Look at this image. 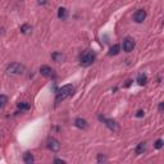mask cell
<instances>
[{"label":"cell","instance_id":"obj_1","mask_svg":"<svg viewBox=\"0 0 164 164\" xmlns=\"http://www.w3.org/2000/svg\"><path fill=\"white\" fill-rule=\"evenodd\" d=\"M74 91V87L72 85H64L62 86L60 89L56 92V97H55V103H60V101L65 100L67 97H69L71 95L73 94Z\"/></svg>","mask_w":164,"mask_h":164},{"label":"cell","instance_id":"obj_2","mask_svg":"<svg viewBox=\"0 0 164 164\" xmlns=\"http://www.w3.org/2000/svg\"><path fill=\"white\" fill-rule=\"evenodd\" d=\"M25 65L21 64V63H12L7 67V73L8 74H12V76H18V74H22L25 72Z\"/></svg>","mask_w":164,"mask_h":164},{"label":"cell","instance_id":"obj_3","mask_svg":"<svg viewBox=\"0 0 164 164\" xmlns=\"http://www.w3.org/2000/svg\"><path fill=\"white\" fill-rule=\"evenodd\" d=\"M95 53L92 51H86L85 54L81 55V59H80V63H81L82 67H90V65L95 62Z\"/></svg>","mask_w":164,"mask_h":164},{"label":"cell","instance_id":"obj_4","mask_svg":"<svg viewBox=\"0 0 164 164\" xmlns=\"http://www.w3.org/2000/svg\"><path fill=\"white\" fill-rule=\"evenodd\" d=\"M40 73L43 74L44 77H47V78H55V77H56L54 69L50 68L49 65H41V67H40Z\"/></svg>","mask_w":164,"mask_h":164},{"label":"cell","instance_id":"obj_5","mask_svg":"<svg viewBox=\"0 0 164 164\" xmlns=\"http://www.w3.org/2000/svg\"><path fill=\"white\" fill-rule=\"evenodd\" d=\"M122 46H123V50L126 53H131L133 50V47H135V40H133L132 37H126L123 40Z\"/></svg>","mask_w":164,"mask_h":164},{"label":"cell","instance_id":"obj_6","mask_svg":"<svg viewBox=\"0 0 164 164\" xmlns=\"http://www.w3.org/2000/svg\"><path fill=\"white\" fill-rule=\"evenodd\" d=\"M47 149L50 151H53V153H58L60 150V142L55 139H49V141H47Z\"/></svg>","mask_w":164,"mask_h":164},{"label":"cell","instance_id":"obj_7","mask_svg":"<svg viewBox=\"0 0 164 164\" xmlns=\"http://www.w3.org/2000/svg\"><path fill=\"white\" fill-rule=\"evenodd\" d=\"M99 119L101 122H104L105 123V126L109 128V130H112V131H117L118 130V123L115 121H113V119H108V118H104V117H99Z\"/></svg>","mask_w":164,"mask_h":164},{"label":"cell","instance_id":"obj_8","mask_svg":"<svg viewBox=\"0 0 164 164\" xmlns=\"http://www.w3.org/2000/svg\"><path fill=\"white\" fill-rule=\"evenodd\" d=\"M145 18H146V12L144 9H139L133 14V21L136 23H142L145 21Z\"/></svg>","mask_w":164,"mask_h":164},{"label":"cell","instance_id":"obj_9","mask_svg":"<svg viewBox=\"0 0 164 164\" xmlns=\"http://www.w3.org/2000/svg\"><path fill=\"white\" fill-rule=\"evenodd\" d=\"M74 124H76L77 128H80V130H83V131L89 128L87 121H86V119H83V118H77L76 121H74Z\"/></svg>","mask_w":164,"mask_h":164},{"label":"cell","instance_id":"obj_10","mask_svg":"<svg viewBox=\"0 0 164 164\" xmlns=\"http://www.w3.org/2000/svg\"><path fill=\"white\" fill-rule=\"evenodd\" d=\"M51 58H53V60L54 62H56V63H62V62L65 60V55L63 54V53H53Z\"/></svg>","mask_w":164,"mask_h":164},{"label":"cell","instance_id":"obj_11","mask_svg":"<svg viewBox=\"0 0 164 164\" xmlns=\"http://www.w3.org/2000/svg\"><path fill=\"white\" fill-rule=\"evenodd\" d=\"M58 18L62 19V21H64V19L68 18V10L65 9L64 7H60L58 9Z\"/></svg>","mask_w":164,"mask_h":164},{"label":"cell","instance_id":"obj_12","mask_svg":"<svg viewBox=\"0 0 164 164\" xmlns=\"http://www.w3.org/2000/svg\"><path fill=\"white\" fill-rule=\"evenodd\" d=\"M119 51H121V45H118V44H115V45H113V46L109 49L108 55H109V56L118 55V54H119Z\"/></svg>","mask_w":164,"mask_h":164},{"label":"cell","instance_id":"obj_13","mask_svg":"<svg viewBox=\"0 0 164 164\" xmlns=\"http://www.w3.org/2000/svg\"><path fill=\"white\" fill-rule=\"evenodd\" d=\"M23 162H25L26 164H32L35 162L34 155H32L31 153H26L25 155H23Z\"/></svg>","mask_w":164,"mask_h":164},{"label":"cell","instance_id":"obj_14","mask_svg":"<svg viewBox=\"0 0 164 164\" xmlns=\"http://www.w3.org/2000/svg\"><path fill=\"white\" fill-rule=\"evenodd\" d=\"M146 82H148V76L144 73H140L139 77H137V83H139L140 86H144V85H146Z\"/></svg>","mask_w":164,"mask_h":164},{"label":"cell","instance_id":"obj_15","mask_svg":"<svg viewBox=\"0 0 164 164\" xmlns=\"http://www.w3.org/2000/svg\"><path fill=\"white\" fill-rule=\"evenodd\" d=\"M145 151H146V144L145 142H140V144L137 145V148H136V154L141 155V154H144Z\"/></svg>","mask_w":164,"mask_h":164},{"label":"cell","instance_id":"obj_16","mask_svg":"<svg viewBox=\"0 0 164 164\" xmlns=\"http://www.w3.org/2000/svg\"><path fill=\"white\" fill-rule=\"evenodd\" d=\"M21 32H22L23 35H28L32 32V27L30 25H27V23H26V25H22L21 26Z\"/></svg>","mask_w":164,"mask_h":164},{"label":"cell","instance_id":"obj_17","mask_svg":"<svg viewBox=\"0 0 164 164\" xmlns=\"http://www.w3.org/2000/svg\"><path fill=\"white\" fill-rule=\"evenodd\" d=\"M18 109H21V110H28L30 109V104L26 103V101L18 103Z\"/></svg>","mask_w":164,"mask_h":164},{"label":"cell","instance_id":"obj_18","mask_svg":"<svg viewBox=\"0 0 164 164\" xmlns=\"http://www.w3.org/2000/svg\"><path fill=\"white\" fill-rule=\"evenodd\" d=\"M8 103V97L5 96V95H0V108H3V106H5Z\"/></svg>","mask_w":164,"mask_h":164},{"label":"cell","instance_id":"obj_19","mask_svg":"<svg viewBox=\"0 0 164 164\" xmlns=\"http://www.w3.org/2000/svg\"><path fill=\"white\" fill-rule=\"evenodd\" d=\"M154 148L155 149H162L163 148V140L162 139H158L156 141L154 142Z\"/></svg>","mask_w":164,"mask_h":164},{"label":"cell","instance_id":"obj_20","mask_svg":"<svg viewBox=\"0 0 164 164\" xmlns=\"http://www.w3.org/2000/svg\"><path fill=\"white\" fill-rule=\"evenodd\" d=\"M104 162H106V158L103 154H99L97 155V163H104Z\"/></svg>","mask_w":164,"mask_h":164},{"label":"cell","instance_id":"obj_21","mask_svg":"<svg viewBox=\"0 0 164 164\" xmlns=\"http://www.w3.org/2000/svg\"><path fill=\"white\" fill-rule=\"evenodd\" d=\"M144 114H145L144 110H139V112L136 113V117H137V118H141V117H144Z\"/></svg>","mask_w":164,"mask_h":164},{"label":"cell","instance_id":"obj_22","mask_svg":"<svg viewBox=\"0 0 164 164\" xmlns=\"http://www.w3.org/2000/svg\"><path fill=\"white\" fill-rule=\"evenodd\" d=\"M37 3H38L40 5H45L46 3H47V0H37Z\"/></svg>","mask_w":164,"mask_h":164},{"label":"cell","instance_id":"obj_23","mask_svg":"<svg viewBox=\"0 0 164 164\" xmlns=\"http://www.w3.org/2000/svg\"><path fill=\"white\" fill-rule=\"evenodd\" d=\"M54 163H62V164H64L65 160H63V159H54Z\"/></svg>","mask_w":164,"mask_h":164},{"label":"cell","instance_id":"obj_24","mask_svg":"<svg viewBox=\"0 0 164 164\" xmlns=\"http://www.w3.org/2000/svg\"><path fill=\"white\" fill-rule=\"evenodd\" d=\"M159 112H163V103L159 104Z\"/></svg>","mask_w":164,"mask_h":164}]
</instances>
